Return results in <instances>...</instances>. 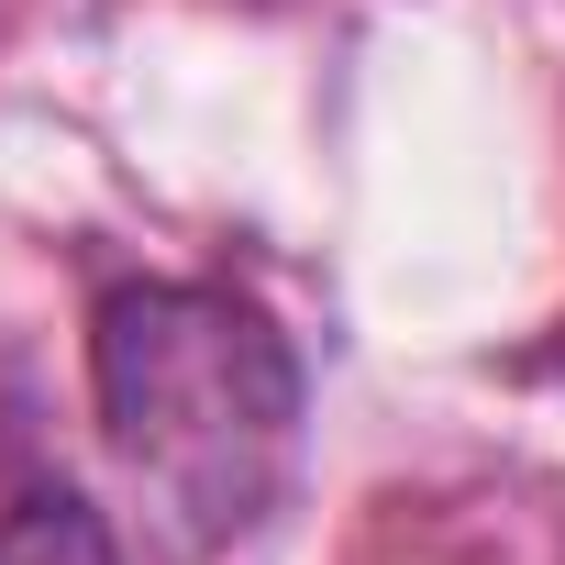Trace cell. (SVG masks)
<instances>
[{
	"mask_svg": "<svg viewBox=\"0 0 565 565\" xmlns=\"http://www.w3.org/2000/svg\"><path fill=\"white\" fill-rule=\"evenodd\" d=\"M89 399L122 488L167 554L244 543L300 455V355L255 300L200 277H134L89 311Z\"/></svg>",
	"mask_w": 565,
	"mask_h": 565,
	"instance_id": "6da1fadb",
	"label": "cell"
},
{
	"mask_svg": "<svg viewBox=\"0 0 565 565\" xmlns=\"http://www.w3.org/2000/svg\"><path fill=\"white\" fill-rule=\"evenodd\" d=\"M0 565H122V543L67 477H34L0 499Z\"/></svg>",
	"mask_w": 565,
	"mask_h": 565,
	"instance_id": "7a4b0ae2",
	"label": "cell"
}]
</instances>
